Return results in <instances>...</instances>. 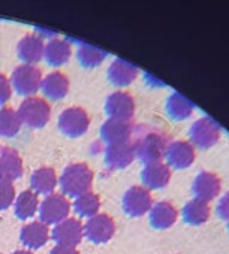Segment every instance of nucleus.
<instances>
[{"mask_svg":"<svg viewBox=\"0 0 229 254\" xmlns=\"http://www.w3.org/2000/svg\"><path fill=\"white\" fill-rule=\"evenodd\" d=\"M171 178V169L168 165L162 162H154V163H147L141 172V180L143 184L152 190L163 189Z\"/></svg>","mask_w":229,"mask_h":254,"instance_id":"18","label":"nucleus"},{"mask_svg":"<svg viewBox=\"0 0 229 254\" xmlns=\"http://www.w3.org/2000/svg\"><path fill=\"white\" fill-rule=\"evenodd\" d=\"M30 184L33 191L38 194H51L57 184V177L53 168H41L32 174Z\"/></svg>","mask_w":229,"mask_h":254,"instance_id":"26","label":"nucleus"},{"mask_svg":"<svg viewBox=\"0 0 229 254\" xmlns=\"http://www.w3.org/2000/svg\"><path fill=\"white\" fill-rule=\"evenodd\" d=\"M114 232H116V223L108 214H96L94 217L88 218L84 226V235L93 244L108 242Z\"/></svg>","mask_w":229,"mask_h":254,"instance_id":"10","label":"nucleus"},{"mask_svg":"<svg viewBox=\"0 0 229 254\" xmlns=\"http://www.w3.org/2000/svg\"><path fill=\"white\" fill-rule=\"evenodd\" d=\"M21 120L17 111L12 108L0 109V136L12 138L20 132Z\"/></svg>","mask_w":229,"mask_h":254,"instance_id":"27","label":"nucleus"},{"mask_svg":"<svg viewBox=\"0 0 229 254\" xmlns=\"http://www.w3.org/2000/svg\"><path fill=\"white\" fill-rule=\"evenodd\" d=\"M153 206V199L146 187H131L123 196V211L129 217H143Z\"/></svg>","mask_w":229,"mask_h":254,"instance_id":"9","label":"nucleus"},{"mask_svg":"<svg viewBox=\"0 0 229 254\" xmlns=\"http://www.w3.org/2000/svg\"><path fill=\"white\" fill-rule=\"evenodd\" d=\"M183 220L190 224V226H199V224H204L208 217H210V206H208V202H204L201 199H192L189 200L184 208H183Z\"/></svg>","mask_w":229,"mask_h":254,"instance_id":"25","label":"nucleus"},{"mask_svg":"<svg viewBox=\"0 0 229 254\" xmlns=\"http://www.w3.org/2000/svg\"><path fill=\"white\" fill-rule=\"evenodd\" d=\"M134 159L135 153L131 141L108 145L105 150V163L111 169H125L134 162Z\"/></svg>","mask_w":229,"mask_h":254,"instance_id":"15","label":"nucleus"},{"mask_svg":"<svg viewBox=\"0 0 229 254\" xmlns=\"http://www.w3.org/2000/svg\"><path fill=\"white\" fill-rule=\"evenodd\" d=\"M71 205L69 200L59 193H51L45 197L39 208L41 221L45 224H59L69 215Z\"/></svg>","mask_w":229,"mask_h":254,"instance_id":"7","label":"nucleus"},{"mask_svg":"<svg viewBox=\"0 0 229 254\" xmlns=\"http://www.w3.org/2000/svg\"><path fill=\"white\" fill-rule=\"evenodd\" d=\"M132 147L135 157L141 162L154 163L160 162L169 145V138L166 132L153 126H138L134 129Z\"/></svg>","mask_w":229,"mask_h":254,"instance_id":"1","label":"nucleus"},{"mask_svg":"<svg viewBox=\"0 0 229 254\" xmlns=\"http://www.w3.org/2000/svg\"><path fill=\"white\" fill-rule=\"evenodd\" d=\"M192 190H193L196 199H201L204 202H210L220 193L222 183L216 174L204 171L195 177Z\"/></svg>","mask_w":229,"mask_h":254,"instance_id":"14","label":"nucleus"},{"mask_svg":"<svg viewBox=\"0 0 229 254\" xmlns=\"http://www.w3.org/2000/svg\"><path fill=\"white\" fill-rule=\"evenodd\" d=\"M217 215L222 220L229 221V191L220 197V200L217 203Z\"/></svg>","mask_w":229,"mask_h":254,"instance_id":"33","label":"nucleus"},{"mask_svg":"<svg viewBox=\"0 0 229 254\" xmlns=\"http://www.w3.org/2000/svg\"><path fill=\"white\" fill-rule=\"evenodd\" d=\"M44 41L36 35H26L17 45V56L24 64H35L44 57Z\"/></svg>","mask_w":229,"mask_h":254,"instance_id":"17","label":"nucleus"},{"mask_svg":"<svg viewBox=\"0 0 229 254\" xmlns=\"http://www.w3.org/2000/svg\"><path fill=\"white\" fill-rule=\"evenodd\" d=\"M11 85L20 96H32L42 85V72L33 64H21L12 72Z\"/></svg>","mask_w":229,"mask_h":254,"instance_id":"5","label":"nucleus"},{"mask_svg":"<svg viewBox=\"0 0 229 254\" xmlns=\"http://www.w3.org/2000/svg\"><path fill=\"white\" fill-rule=\"evenodd\" d=\"M228 230H229V221H228Z\"/></svg>","mask_w":229,"mask_h":254,"instance_id":"36","label":"nucleus"},{"mask_svg":"<svg viewBox=\"0 0 229 254\" xmlns=\"http://www.w3.org/2000/svg\"><path fill=\"white\" fill-rule=\"evenodd\" d=\"M71 44L65 39H51L44 50V57L50 66H62L71 57Z\"/></svg>","mask_w":229,"mask_h":254,"instance_id":"23","label":"nucleus"},{"mask_svg":"<svg viewBox=\"0 0 229 254\" xmlns=\"http://www.w3.org/2000/svg\"><path fill=\"white\" fill-rule=\"evenodd\" d=\"M105 57H106V53L103 50L88 45V44L79 45L76 51V59L84 67H96L105 60Z\"/></svg>","mask_w":229,"mask_h":254,"instance_id":"30","label":"nucleus"},{"mask_svg":"<svg viewBox=\"0 0 229 254\" xmlns=\"http://www.w3.org/2000/svg\"><path fill=\"white\" fill-rule=\"evenodd\" d=\"M177 217H178V214H177L175 206L166 200L153 205L150 209V214H149L150 224L157 230H165V229L171 227L177 221Z\"/></svg>","mask_w":229,"mask_h":254,"instance_id":"20","label":"nucleus"},{"mask_svg":"<svg viewBox=\"0 0 229 254\" xmlns=\"http://www.w3.org/2000/svg\"><path fill=\"white\" fill-rule=\"evenodd\" d=\"M134 129H135V126L132 120L108 118L100 127V138L108 145L129 142L134 135Z\"/></svg>","mask_w":229,"mask_h":254,"instance_id":"8","label":"nucleus"},{"mask_svg":"<svg viewBox=\"0 0 229 254\" xmlns=\"http://www.w3.org/2000/svg\"><path fill=\"white\" fill-rule=\"evenodd\" d=\"M11 97V82L9 79L0 73V105H3Z\"/></svg>","mask_w":229,"mask_h":254,"instance_id":"32","label":"nucleus"},{"mask_svg":"<svg viewBox=\"0 0 229 254\" xmlns=\"http://www.w3.org/2000/svg\"><path fill=\"white\" fill-rule=\"evenodd\" d=\"M23 175V160L20 154L9 147H0V178L17 180Z\"/></svg>","mask_w":229,"mask_h":254,"instance_id":"19","label":"nucleus"},{"mask_svg":"<svg viewBox=\"0 0 229 254\" xmlns=\"http://www.w3.org/2000/svg\"><path fill=\"white\" fill-rule=\"evenodd\" d=\"M48 236H50V232H48L47 224L42 221H33L23 227L20 239L27 248L38 250L47 244Z\"/></svg>","mask_w":229,"mask_h":254,"instance_id":"21","label":"nucleus"},{"mask_svg":"<svg viewBox=\"0 0 229 254\" xmlns=\"http://www.w3.org/2000/svg\"><path fill=\"white\" fill-rule=\"evenodd\" d=\"M105 111L109 118L132 120L135 114V100L126 91H116L108 96L105 102Z\"/></svg>","mask_w":229,"mask_h":254,"instance_id":"11","label":"nucleus"},{"mask_svg":"<svg viewBox=\"0 0 229 254\" xmlns=\"http://www.w3.org/2000/svg\"><path fill=\"white\" fill-rule=\"evenodd\" d=\"M21 124H26L32 129H41L48 121L51 115L50 105L41 97H27L18 109Z\"/></svg>","mask_w":229,"mask_h":254,"instance_id":"3","label":"nucleus"},{"mask_svg":"<svg viewBox=\"0 0 229 254\" xmlns=\"http://www.w3.org/2000/svg\"><path fill=\"white\" fill-rule=\"evenodd\" d=\"M91 184H93V172L85 163L69 165L60 177L62 191L75 199L84 193H88Z\"/></svg>","mask_w":229,"mask_h":254,"instance_id":"2","label":"nucleus"},{"mask_svg":"<svg viewBox=\"0 0 229 254\" xmlns=\"http://www.w3.org/2000/svg\"><path fill=\"white\" fill-rule=\"evenodd\" d=\"M137 75L138 67L123 59H116L108 67V79L116 87H126L132 84L137 79Z\"/></svg>","mask_w":229,"mask_h":254,"instance_id":"16","label":"nucleus"},{"mask_svg":"<svg viewBox=\"0 0 229 254\" xmlns=\"http://www.w3.org/2000/svg\"><path fill=\"white\" fill-rule=\"evenodd\" d=\"M14 254H33V253H30V251H27V250H20V251H15Z\"/></svg>","mask_w":229,"mask_h":254,"instance_id":"35","label":"nucleus"},{"mask_svg":"<svg viewBox=\"0 0 229 254\" xmlns=\"http://www.w3.org/2000/svg\"><path fill=\"white\" fill-rule=\"evenodd\" d=\"M41 88L44 94L51 100H60L69 91V79L62 72H53L42 79Z\"/></svg>","mask_w":229,"mask_h":254,"instance_id":"22","label":"nucleus"},{"mask_svg":"<svg viewBox=\"0 0 229 254\" xmlns=\"http://www.w3.org/2000/svg\"><path fill=\"white\" fill-rule=\"evenodd\" d=\"M38 205V194L32 190H26L15 200V215L21 220H27L35 215Z\"/></svg>","mask_w":229,"mask_h":254,"instance_id":"28","label":"nucleus"},{"mask_svg":"<svg viewBox=\"0 0 229 254\" xmlns=\"http://www.w3.org/2000/svg\"><path fill=\"white\" fill-rule=\"evenodd\" d=\"M90 126L88 114L78 106L65 109L59 117V129L63 135L69 138L82 136Z\"/></svg>","mask_w":229,"mask_h":254,"instance_id":"6","label":"nucleus"},{"mask_svg":"<svg viewBox=\"0 0 229 254\" xmlns=\"http://www.w3.org/2000/svg\"><path fill=\"white\" fill-rule=\"evenodd\" d=\"M14 199H15V189L12 181L0 178V211L9 208Z\"/></svg>","mask_w":229,"mask_h":254,"instance_id":"31","label":"nucleus"},{"mask_svg":"<svg viewBox=\"0 0 229 254\" xmlns=\"http://www.w3.org/2000/svg\"><path fill=\"white\" fill-rule=\"evenodd\" d=\"M189 135H190V141L195 147L207 150V148L214 147L219 142L222 129L213 118L202 117L192 124Z\"/></svg>","mask_w":229,"mask_h":254,"instance_id":"4","label":"nucleus"},{"mask_svg":"<svg viewBox=\"0 0 229 254\" xmlns=\"http://www.w3.org/2000/svg\"><path fill=\"white\" fill-rule=\"evenodd\" d=\"M193 109H195V105L178 91L172 93L166 100V112L169 118H172L174 121H183L189 118Z\"/></svg>","mask_w":229,"mask_h":254,"instance_id":"24","label":"nucleus"},{"mask_svg":"<svg viewBox=\"0 0 229 254\" xmlns=\"http://www.w3.org/2000/svg\"><path fill=\"white\" fill-rule=\"evenodd\" d=\"M82 235L84 227L76 218H66L53 229V239L57 242V245L75 248L81 242Z\"/></svg>","mask_w":229,"mask_h":254,"instance_id":"12","label":"nucleus"},{"mask_svg":"<svg viewBox=\"0 0 229 254\" xmlns=\"http://www.w3.org/2000/svg\"><path fill=\"white\" fill-rule=\"evenodd\" d=\"M50 254H78V251L74 247H65V245H56Z\"/></svg>","mask_w":229,"mask_h":254,"instance_id":"34","label":"nucleus"},{"mask_svg":"<svg viewBox=\"0 0 229 254\" xmlns=\"http://www.w3.org/2000/svg\"><path fill=\"white\" fill-rule=\"evenodd\" d=\"M165 157H166L168 166H171L172 169H186L195 160V148L190 142L174 141V142H169L165 151Z\"/></svg>","mask_w":229,"mask_h":254,"instance_id":"13","label":"nucleus"},{"mask_svg":"<svg viewBox=\"0 0 229 254\" xmlns=\"http://www.w3.org/2000/svg\"><path fill=\"white\" fill-rule=\"evenodd\" d=\"M99 208H100V199H99L97 194H94L91 191L78 196L75 199V203H74L75 212L79 217H87V218L94 217L97 214Z\"/></svg>","mask_w":229,"mask_h":254,"instance_id":"29","label":"nucleus"}]
</instances>
